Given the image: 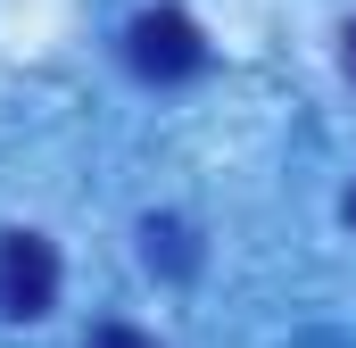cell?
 I'll return each instance as SVG.
<instances>
[{
  "instance_id": "obj_1",
  "label": "cell",
  "mask_w": 356,
  "mask_h": 348,
  "mask_svg": "<svg viewBox=\"0 0 356 348\" xmlns=\"http://www.w3.org/2000/svg\"><path fill=\"white\" fill-rule=\"evenodd\" d=\"M124 58H133L141 84H182V75L207 67V42H199V25L182 8H141L124 25Z\"/></svg>"
},
{
  "instance_id": "obj_2",
  "label": "cell",
  "mask_w": 356,
  "mask_h": 348,
  "mask_svg": "<svg viewBox=\"0 0 356 348\" xmlns=\"http://www.w3.org/2000/svg\"><path fill=\"white\" fill-rule=\"evenodd\" d=\"M50 299H58V249L42 232H0V315L33 324L50 315Z\"/></svg>"
},
{
  "instance_id": "obj_3",
  "label": "cell",
  "mask_w": 356,
  "mask_h": 348,
  "mask_svg": "<svg viewBox=\"0 0 356 348\" xmlns=\"http://www.w3.org/2000/svg\"><path fill=\"white\" fill-rule=\"evenodd\" d=\"M141 241H149V265L166 258V265H175V274H182V265H191V241H182V224H158V216H149V232H141Z\"/></svg>"
},
{
  "instance_id": "obj_4",
  "label": "cell",
  "mask_w": 356,
  "mask_h": 348,
  "mask_svg": "<svg viewBox=\"0 0 356 348\" xmlns=\"http://www.w3.org/2000/svg\"><path fill=\"white\" fill-rule=\"evenodd\" d=\"M91 348H158V340H141L133 324H99V332H91Z\"/></svg>"
},
{
  "instance_id": "obj_5",
  "label": "cell",
  "mask_w": 356,
  "mask_h": 348,
  "mask_svg": "<svg viewBox=\"0 0 356 348\" xmlns=\"http://www.w3.org/2000/svg\"><path fill=\"white\" fill-rule=\"evenodd\" d=\"M340 42H348V50H340V58H348V75H356V25H348V33H340Z\"/></svg>"
},
{
  "instance_id": "obj_6",
  "label": "cell",
  "mask_w": 356,
  "mask_h": 348,
  "mask_svg": "<svg viewBox=\"0 0 356 348\" xmlns=\"http://www.w3.org/2000/svg\"><path fill=\"white\" fill-rule=\"evenodd\" d=\"M348 224H356V191H348Z\"/></svg>"
}]
</instances>
